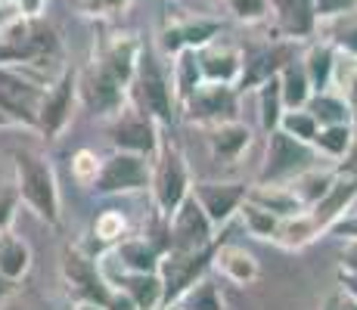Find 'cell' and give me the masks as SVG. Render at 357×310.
I'll use <instances>...</instances> for the list:
<instances>
[{
	"mask_svg": "<svg viewBox=\"0 0 357 310\" xmlns=\"http://www.w3.org/2000/svg\"><path fill=\"white\" fill-rule=\"evenodd\" d=\"M63 59L59 34L50 25L40 22V16L13 19L6 29H0V65L19 68H44L47 62Z\"/></svg>",
	"mask_w": 357,
	"mask_h": 310,
	"instance_id": "6da1fadb",
	"label": "cell"
},
{
	"mask_svg": "<svg viewBox=\"0 0 357 310\" xmlns=\"http://www.w3.org/2000/svg\"><path fill=\"white\" fill-rule=\"evenodd\" d=\"M128 96L134 100V109L146 112L149 118H155L162 127H171L177 121V100H174V84H171V72L165 68L159 53L153 47L143 44L140 56H137L134 78L128 84Z\"/></svg>",
	"mask_w": 357,
	"mask_h": 310,
	"instance_id": "7a4b0ae2",
	"label": "cell"
},
{
	"mask_svg": "<svg viewBox=\"0 0 357 310\" xmlns=\"http://www.w3.org/2000/svg\"><path fill=\"white\" fill-rule=\"evenodd\" d=\"M13 164H16L19 199L47 226H59L63 224V205H59V186H56V174H53V164L40 153H34V149H16Z\"/></svg>",
	"mask_w": 357,
	"mask_h": 310,
	"instance_id": "3957f363",
	"label": "cell"
},
{
	"mask_svg": "<svg viewBox=\"0 0 357 310\" xmlns=\"http://www.w3.org/2000/svg\"><path fill=\"white\" fill-rule=\"evenodd\" d=\"M149 189H153L155 211H159V217H165V220L181 208V202L190 196V189H193L187 158H183V153L177 146H171V143H162L159 153H155Z\"/></svg>",
	"mask_w": 357,
	"mask_h": 310,
	"instance_id": "277c9868",
	"label": "cell"
},
{
	"mask_svg": "<svg viewBox=\"0 0 357 310\" xmlns=\"http://www.w3.org/2000/svg\"><path fill=\"white\" fill-rule=\"evenodd\" d=\"M221 245V239L205 248H190V251H181V248H171V251L162 254L159 264V277H162V310H168L193 286L196 279H202L205 273L211 270V261H215V251Z\"/></svg>",
	"mask_w": 357,
	"mask_h": 310,
	"instance_id": "5b68a950",
	"label": "cell"
},
{
	"mask_svg": "<svg viewBox=\"0 0 357 310\" xmlns=\"http://www.w3.org/2000/svg\"><path fill=\"white\" fill-rule=\"evenodd\" d=\"M320 162V153L305 140H295L286 130H271L267 134V155L264 168L258 174V183H289L301 171L314 168Z\"/></svg>",
	"mask_w": 357,
	"mask_h": 310,
	"instance_id": "8992f818",
	"label": "cell"
},
{
	"mask_svg": "<svg viewBox=\"0 0 357 310\" xmlns=\"http://www.w3.org/2000/svg\"><path fill=\"white\" fill-rule=\"evenodd\" d=\"M149 180H153V164L146 162V155L115 149L112 155L100 162L97 180L91 183V189L97 196H125V192L146 189Z\"/></svg>",
	"mask_w": 357,
	"mask_h": 310,
	"instance_id": "52a82bcc",
	"label": "cell"
},
{
	"mask_svg": "<svg viewBox=\"0 0 357 310\" xmlns=\"http://www.w3.org/2000/svg\"><path fill=\"white\" fill-rule=\"evenodd\" d=\"M78 100L97 118H115L128 102V84H121L102 62L93 59L78 75Z\"/></svg>",
	"mask_w": 357,
	"mask_h": 310,
	"instance_id": "ba28073f",
	"label": "cell"
},
{
	"mask_svg": "<svg viewBox=\"0 0 357 310\" xmlns=\"http://www.w3.org/2000/svg\"><path fill=\"white\" fill-rule=\"evenodd\" d=\"M75 100H78V72L63 68V72L44 87V93H40V100H38V109H34L38 130L47 140H56L66 130V124L72 121Z\"/></svg>",
	"mask_w": 357,
	"mask_h": 310,
	"instance_id": "9c48e42d",
	"label": "cell"
},
{
	"mask_svg": "<svg viewBox=\"0 0 357 310\" xmlns=\"http://www.w3.org/2000/svg\"><path fill=\"white\" fill-rule=\"evenodd\" d=\"M63 277L72 288V295L78 301H87V304H97L106 310L109 298H112V282L106 279L102 267L97 264V258H91L81 248H66L63 251Z\"/></svg>",
	"mask_w": 357,
	"mask_h": 310,
	"instance_id": "30bf717a",
	"label": "cell"
},
{
	"mask_svg": "<svg viewBox=\"0 0 357 310\" xmlns=\"http://www.w3.org/2000/svg\"><path fill=\"white\" fill-rule=\"evenodd\" d=\"M183 118L193 124H221V121H233L239 118V91L233 84H211V81H202L196 87V93L190 96L181 106Z\"/></svg>",
	"mask_w": 357,
	"mask_h": 310,
	"instance_id": "8fae6325",
	"label": "cell"
},
{
	"mask_svg": "<svg viewBox=\"0 0 357 310\" xmlns=\"http://www.w3.org/2000/svg\"><path fill=\"white\" fill-rule=\"evenodd\" d=\"M168 236H171V248H181V251L205 248V245L221 239L218 236V226L208 220V215L202 211V205L193 199V192H190V196L181 202V208L168 217Z\"/></svg>",
	"mask_w": 357,
	"mask_h": 310,
	"instance_id": "7c38bea8",
	"label": "cell"
},
{
	"mask_svg": "<svg viewBox=\"0 0 357 310\" xmlns=\"http://www.w3.org/2000/svg\"><path fill=\"white\" fill-rule=\"evenodd\" d=\"M159 127L162 124L149 118L146 112H140V109H121L112 118V146L121 149V153H137V155L153 158L162 146Z\"/></svg>",
	"mask_w": 357,
	"mask_h": 310,
	"instance_id": "4fadbf2b",
	"label": "cell"
},
{
	"mask_svg": "<svg viewBox=\"0 0 357 310\" xmlns=\"http://www.w3.org/2000/svg\"><path fill=\"white\" fill-rule=\"evenodd\" d=\"M292 59H295V40H289V38L243 53V75H239V81H236V91L239 93L255 91L258 84L277 78L286 62H292Z\"/></svg>",
	"mask_w": 357,
	"mask_h": 310,
	"instance_id": "5bb4252c",
	"label": "cell"
},
{
	"mask_svg": "<svg viewBox=\"0 0 357 310\" xmlns=\"http://www.w3.org/2000/svg\"><path fill=\"white\" fill-rule=\"evenodd\" d=\"M193 199L202 205V211L208 215V220L215 226H227L233 217L239 215V205L245 202L249 196V183H196L193 189Z\"/></svg>",
	"mask_w": 357,
	"mask_h": 310,
	"instance_id": "9a60e30c",
	"label": "cell"
},
{
	"mask_svg": "<svg viewBox=\"0 0 357 310\" xmlns=\"http://www.w3.org/2000/svg\"><path fill=\"white\" fill-rule=\"evenodd\" d=\"M224 25L218 19H190V22H174L162 31L159 44L165 56H177L181 50H202L215 38H221Z\"/></svg>",
	"mask_w": 357,
	"mask_h": 310,
	"instance_id": "2e32d148",
	"label": "cell"
},
{
	"mask_svg": "<svg viewBox=\"0 0 357 310\" xmlns=\"http://www.w3.org/2000/svg\"><path fill=\"white\" fill-rule=\"evenodd\" d=\"M354 202H357V177H335L333 186L305 211L311 215L314 226H317L320 233H326L335 220L345 217L348 211H351Z\"/></svg>",
	"mask_w": 357,
	"mask_h": 310,
	"instance_id": "e0dca14e",
	"label": "cell"
},
{
	"mask_svg": "<svg viewBox=\"0 0 357 310\" xmlns=\"http://www.w3.org/2000/svg\"><path fill=\"white\" fill-rule=\"evenodd\" d=\"M208 149H211V158L221 164H233L243 158V153L252 146V127L243 124L239 118L233 121H221V124H211L208 134Z\"/></svg>",
	"mask_w": 357,
	"mask_h": 310,
	"instance_id": "ac0fdd59",
	"label": "cell"
},
{
	"mask_svg": "<svg viewBox=\"0 0 357 310\" xmlns=\"http://www.w3.org/2000/svg\"><path fill=\"white\" fill-rule=\"evenodd\" d=\"M199 65H202V78L211 84H233L236 87L239 75H243V50L236 47H221L218 38L199 50Z\"/></svg>",
	"mask_w": 357,
	"mask_h": 310,
	"instance_id": "d6986e66",
	"label": "cell"
},
{
	"mask_svg": "<svg viewBox=\"0 0 357 310\" xmlns=\"http://www.w3.org/2000/svg\"><path fill=\"white\" fill-rule=\"evenodd\" d=\"M271 10L277 16L280 31L289 40L311 38L317 31V10L314 0H271Z\"/></svg>",
	"mask_w": 357,
	"mask_h": 310,
	"instance_id": "ffe728a7",
	"label": "cell"
},
{
	"mask_svg": "<svg viewBox=\"0 0 357 310\" xmlns=\"http://www.w3.org/2000/svg\"><path fill=\"white\" fill-rule=\"evenodd\" d=\"M143 40H137L134 34H112V38L102 44V50L97 53V62L109 68L121 84H130L137 68V56H140Z\"/></svg>",
	"mask_w": 357,
	"mask_h": 310,
	"instance_id": "44dd1931",
	"label": "cell"
},
{
	"mask_svg": "<svg viewBox=\"0 0 357 310\" xmlns=\"http://www.w3.org/2000/svg\"><path fill=\"white\" fill-rule=\"evenodd\" d=\"M106 279L112 282V288H121L137 310H162V277L159 273H130L121 270L119 277L106 273Z\"/></svg>",
	"mask_w": 357,
	"mask_h": 310,
	"instance_id": "7402d4cb",
	"label": "cell"
},
{
	"mask_svg": "<svg viewBox=\"0 0 357 310\" xmlns=\"http://www.w3.org/2000/svg\"><path fill=\"white\" fill-rule=\"evenodd\" d=\"M211 267H215L227 282H233V286H252V282L261 277V267H258L255 254H249L239 245H224L221 242L218 251H215Z\"/></svg>",
	"mask_w": 357,
	"mask_h": 310,
	"instance_id": "603a6c76",
	"label": "cell"
},
{
	"mask_svg": "<svg viewBox=\"0 0 357 310\" xmlns=\"http://www.w3.org/2000/svg\"><path fill=\"white\" fill-rule=\"evenodd\" d=\"M115 261L121 264V270H130V273H159V264H162V248L153 242L149 236L143 239H121L115 242Z\"/></svg>",
	"mask_w": 357,
	"mask_h": 310,
	"instance_id": "cb8c5ba5",
	"label": "cell"
},
{
	"mask_svg": "<svg viewBox=\"0 0 357 310\" xmlns=\"http://www.w3.org/2000/svg\"><path fill=\"white\" fill-rule=\"evenodd\" d=\"M245 199H249V202H255V205H261V208H267L271 215H277L280 220L298 215V211H305V205L295 199V192L286 183H258V186H249V196H245Z\"/></svg>",
	"mask_w": 357,
	"mask_h": 310,
	"instance_id": "d4e9b609",
	"label": "cell"
},
{
	"mask_svg": "<svg viewBox=\"0 0 357 310\" xmlns=\"http://www.w3.org/2000/svg\"><path fill=\"white\" fill-rule=\"evenodd\" d=\"M171 65V84H174V100H177V109L196 93V87L202 84V65H199V50H181Z\"/></svg>",
	"mask_w": 357,
	"mask_h": 310,
	"instance_id": "484cf974",
	"label": "cell"
},
{
	"mask_svg": "<svg viewBox=\"0 0 357 310\" xmlns=\"http://www.w3.org/2000/svg\"><path fill=\"white\" fill-rule=\"evenodd\" d=\"M31 270V248L25 239H19L13 230H3L0 233V273L6 279L19 282L25 279Z\"/></svg>",
	"mask_w": 357,
	"mask_h": 310,
	"instance_id": "4316f807",
	"label": "cell"
},
{
	"mask_svg": "<svg viewBox=\"0 0 357 310\" xmlns=\"http://www.w3.org/2000/svg\"><path fill=\"white\" fill-rule=\"evenodd\" d=\"M280 78V93H283V106L286 109H305V102L311 100L314 87L307 81V72L301 65V59L295 56L292 62H286L283 72L277 75Z\"/></svg>",
	"mask_w": 357,
	"mask_h": 310,
	"instance_id": "83f0119b",
	"label": "cell"
},
{
	"mask_svg": "<svg viewBox=\"0 0 357 310\" xmlns=\"http://www.w3.org/2000/svg\"><path fill=\"white\" fill-rule=\"evenodd\" d=\"M305 109L314 115V121H317L320 127H326V124H351V118H354L345 96L329 93V91H314L311 100L305 102Z\"/></svg>",
	"mask_w": 357,
	"mask_h": 310,
	"instance_id": "f1b7e54d",
	"label": "cell"
},
{
	"mask_svg": "<svg viewBox=\"0 0 357 310\" xmlns=\"http://www.w3.org/2000/svg\"><path fill=\"white\" fill-rule=\"evenodd\" d=\"M301 65L307 72V81H311L314 91H329L335 78V50L333 44H314L311 50L301 56Z\"/></svg>",
	"mask_w": 357,
	"mask_h": 310,
	"instance_id": "f546056e",
	"label": "cell"
},
{
	"mask_svg": "<svg viewBox=\"0 0 357 310\" xmlns=\"http://www.w3.org/2000/svg\"><path fill=\"white\" fill-rule=\"evenodd\" d=\"M317 236H320V230L314 226L311 215H307V211H298V215L280 220V230H277V236H273V242L289 248V251H298V248L311 245Z\"/></svg>",
	"mask_w": 357,
	"mask_h": 310,
	"instance_id": "4dcf8cb0",
	"label": "cell"
},
{
	"mask_svg": "<svg viewBox=\"0 0 357 310\" xmlns=\"http://www.w3.org/2000/svg\"><path fill=\"white\" fill-rule=\"evenodd\" d=\"M335 177H339V174H333V171H320L317 164H314V168L301 171L298 177H292V180L286 183V186H289V189L295 192V199H298L305 208H311V205L317 202L320 196H324L329 186H333Z\"/></svg>",
	"mask_w": 357,
	"mask_h": 310,
	"instance_id": "1f68e13d",
	"label": "cell"
},
{
	"mask_svg": "<svg viewBox=\"0 0 357 310\" xmlns=\"http://www.w3.org/2000/svg\"><path fill=\"white\" fill-rule=\"evenodd\" d=\"M258 91V118H261V130L271 134V130L280 127V118H283L286 106H283V93H280V78H271L264 84L255 87Z\"/></svg>",
	"mask_w": 357,
	"mask_h": 310,
	"instance_id": "d6a6232c",
	"label": "cell"
},
{
	"mask_svg": "<svg viewBox=\"0 0 357 310\" xmlns=\"http://www.w3.org/2000/svg\"><path fill=\"white\" fill-rule=\"evenodd\" d=\"M171 307L174 310H224V298H221L215 282L208 277H202V279H196Z\"/></svg>",
	"mask_w": 357,
	"mask_h": 310,
	"instance_id": "836d02e7",
	"label": "cell"
},
{
	"mask_svg": "<svg viewBox=\"0 0 357 310\" xmlns=\"http://www.w3.org/2000/svg\"><path fill=\"white\" fill-rule=\"evenodd\" d=\"M351 143H354L351 124H326V127H320L317 137H314V149L326 158H345L351 153Z\"/></svg>",
	"mask_w": 357,
	"mask_h": 310,
	"instance_id": "e575fe53",
	"label": "cell"
},
{
	"mask_svg": "<svg viewBox=\"0 0 357 310\" xmlns=\"http://www.w3.org/2000/svg\"><path fill=\"white\" fill-rule=\"evenodd\" d=\"M239 217H243L249 236H255V239H273L277 236V230H280V217L271 215L267 208H261V205L249 202V199L239 205Z\"/></svg>",
	"mask_w": 357,
	"mask_h": 310,
	"instance_id": "d590c367",
	"label": "cell"
},
{
	"mask_svg": "<svg viewBox=\"0 0 357 310\" xmlns=\"http://www.w3.org/2000/svg\"><path fill=\"white\" fill-rule=\"evenodd\" d=\"M280 130H286L295 140H305L314 146V137H317L320 124L314 121V115L307 112V109H286L283 118H280Z\"/></svg>",
	"mask_w": 357,
	"mask_h": 310,
	"instance_id": "8d00e7d4",
	"label": "cell"
},
{
	"mask_svg": "<svg viewBox=\"0 0 357 310\" xmlns=\"http://www.w3.org/2000/svg\"><path fill=\"white\" fill-rule=\"evenodd\" d=\"M125 215L121 211H102V215H97V220H93V236L100 239L102 245H115L125 239Z\"/></svg>",
	"mask_w": 357,
	"mask_h": 310,
	"instance_id": "74e56055",
	"label": "cell"
},
{
	"mask_svg": "<svg viewBox=\"0 0 357 310\" xmlns=\"http://www.w3.org/2000/svg\"><path fill=\"white\" fill-rule=\"evenodd\" d=\"M100 162L102 158H97L91 153V149H78L72 158V177L78 180L81 186H91L93 180H97V171H100Z\"/></svg>",
	"mask_w": 357,
	"mask_h": 310,
	"instance_id": "f35d334b",
	"label": "cell"
},
{
	"mask_svg": "<svg viewBox=\"0 0 357 310\" xmlns=\"http://www.w3.org/2000/svg\"><path fill=\"white\" fill-rule=\"evenodd\" d=\"M227 6L239 22H261L271 13V0H227Z\"/></svg>",
	"mask_w": 357,
	"mask_h": 310,
	"instance_id": "ab89813d",
	"label": "cell"
},
{
	"mask_svg": "<svg viewBox=\"0 0 357 310\" xmlns=\"http://www.w3.org/2000/svg\"><path fill=\"white\" fill-rule=\"evenodd\" d=\"M19 202H22V199H19V189H16V186H6V189H0V233L13 226Z\"/></svg>",
	"mask_w": 357,
	"mask_h": 310,
	"instance_id": "60d3db41",
	"label": "cell"
},
{
	"mask_svg": "<svg viewBox=\"0 0 357 310\" xmlns=\"http://www.w3.org/2000/svg\"><path fill=\"white\" fill-rule=\"evenodd\" d=\"M357 0H314V10H317V22L329 16H345L348 10H354Z\"/></svg>",
	"mask_w": 357,
	"mask_h": 310,
	"instance_id": "b9f144b4",
	"label": "cell"
},
{
	"mask_svg": "<svg viewBox=\"0 0 357 310\" xmlns=\"http://www.w3.org/2000/svg\"><path fill=\"white\" fill-rule=\"evenodd\" d=\"M84 3L87 13H93V16H112V13L125 10L130 0H81Z\"/></svg>",
	"mask_w": 357,
	"mask_h": 310,
	"instance_id": "7bdbcfd3",
	"label": "cell"
},
{
	"mask_svg": "<svg viewBox=\"0 0 357 310\" xmlns=\"http://www.w3.org/2000/svg\"><path fill=\"white\" fill-rule=\"evenodd\" d=\"M329 230L335 233V236H345V239H357V215H345L339 217Z\"/></svg>",
	"mask_w": 357,
	"mask_h": 310,
	"instance_id": "ee69618b",
	"label": "cell"
},
{
	"mask_svg": "<svg viewBox=\"0 0 357 310\" xmlns=\"http://www.w3.org/2000/svg\"><path fill=\"white\" fill-rule=\"evenodd\" d=\"M342 96H345L351 115H357V72H351L345 81H342Z\"/></svg>",
	"mask_w": 357,
	"mask_h": 310,
	"instance_id": "f6af8a7d",
	"label": "cell"
},
{
	"mask_svg": "<svg viewBox=\"0 0 357 310\" xmlns=\"http://www.w3.org/2000/svg\"><path fill=\"white\" fill-rule=\"evenodd\" d=\"M339 261H342V270H354L357 273V239H348V245L342 248Z\"/></svg>",
	"mask_w": 357,
	"mask_h": 310,
	"instance_id": "bcb514c9",
	"label": "cell"
},
{
	"mask_svg": "<svg viewBox=\"0 0 357 310\" xmlns=\"http://www.w3.org/2000/svg\"><path fill=\"white\" fill-rule=\"evenodd\" d=\"M106 310H137V304L128 298L121 288H115L112 292V298H109V304H106Z\"/></svg>",
	"mask_w": 357,
	"mask_h": 310,
	"instance_id": "7dc6e473",
	"label": "cell"
},
{
	"mask_svg": "<svg viewBox=\"0 0 357 310\" xmlns=\"http://www.w3.org/2000/svg\"><path fill=\"white\" fill-rule=\"evenodd\" d=\"M339 282H342V288H345L348 298L357 301V273L354 270H339Z\"/></svg>",
	"mask_w": 357,
	"mask_h": 310,
	"instance_id": "c3c4849f",
	"label": "cell"
},
{
	"mask_svg": "<svg viewBox=\"0 0 357 310\" xmlns=\"http://www.w3.org/2000/svg\"><path fill=\"white\" fill-rule=\"evenodd\" d=\"M335 44H339V50H345V53H351V56H357V29L342 31Z\"/></svg>",
	"mask_w": 357,
	"mask_h": 310,
	"instance_id": "681fc988",
	"label": "cell"
},
{
	"mask_svg": "<svg viewBox=\"0 0 357 310\" xmlns=\"http://www.w3.org/2000/svg\"><path fill=\"white\" fill-rule=\"evenodd\" d=\"M320 310H351V298H345V295H329V298L324 301V307Z\"/></svg>",
	"mask_w": 357,
	"mask_h": 310,
	"instance_id": "f907efd6",
	"label": "cell"
},
{
	"mask_svg": "<svg viewBox=\"0 0 357 310\" xmlns=\"http://www.w3.org/2000/svg\"><path fill=\"white\" fill-rule=\"evenodd\" d=\"M16 3H19V13H22V16H40L47 0H16Z\"/></svg>",
	"mask_w": 357,
	"mask_h": 310,
	"instance_id": "816d5d0a",
	"label": "cell"
},
{
	"mask_svg": "<svg viewBox=\"0 0 357 310\" xmlns=\"http://www.w3.org/2000/svg\"><path fill=\"white\" fill-rule=\"evenodd\" d=\"M16 286H19V282L6 279V277H3V273H0V304H3V301H6V298H10V295H13V292H16Z\"/></svg>",
	"mask_w": 357,
	"mask_h": 310,
	"instance_id": "f5cc1de1",
	"label": "cell"
},
{
	"mask_svg": "<svg viewBox=\"0 0 357 310\" xmlns=\"http://www.w3.org/2000/svg\"><path fill=\"white\" fill-rule=\"evenodd\" d=\"M0 124H16V121H13V118H10V115H6V112H3V109H0Z\"/></svg>",
	"mask_w": 357,
	"mask_h": 310,
	"instance_id": "db71d44e",
	"label": "cell"
},
{
	"mask_svg": "<svg viewBox=\"0 0 357 310\" xmlns=\"http://www.w3.org/2000/svg\"><path fill=\"white\" fill-rule=\"evenodd\" d=\"M348 155H351V164H357V143H351V153Z\"/></svg>",
	"mask_w": 357,
	"mask_h": 310,
	"instance_id": "11a10c76",
	"label": "cell"
},
{
	"mask_svg": "<svg viewBox=\"0 0 357 310\" xmlns=\"http://www.w3.org/2000/svg\"><path fill=\"white\" fill-rule=\"evenodd\" d=\"M0 3H16V0H0Z\"/></svg>",
	"mask_w": 357,
	"mask_h": 310,
	"instance_id": "9f6ffc18",
	"label": "cell"
},
{
	"mask_svg": "<svg viewBox=\"0 0 357 310\" xmlns=\"http://www.w3.org/2000/svg\"><path fill=\"white\" fill-rule=\"evenodd\" d=\"M351 310H357V301H351Z\"/></svg>",
	"mask_w": 357,
	"mask_h": 310,
	"instance_id": "6f0895ef",
	"label": "cell"
},
{
	"mask_svg": "<svg viewBox=\"0 0 357 310\" xmlns=\"http://www.w3.org/2000/svg\"><path fill=\"white\" fill-rule=\"evenodd\" d=\"M168 310H174V307H168Z\"/></svg>",
	"mask_w": 357,
	"mask_h": 310,
	"instance_id": "680465c9",
	"label": "cell"
}]
</instances>
